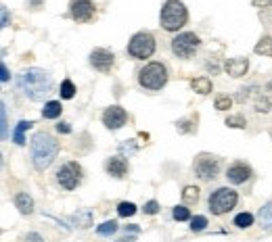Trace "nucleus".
Wrapping results in <instances>:
<instances>
[{
	"label": "nucleus",
	"mask_w": 272,
	"mask_h": 242,
	"mask_svg": "<svg viewBox=\"0 0 272 242\" xmlns=\"http://www.w3.org/2000/svg\"><path fill=\"white\" fill-rule=\"evenodd\" d=\"M235 226L237 228H249V226H254V215L251 213H239L235 217Z\"/></svg>",
	"instance_id": "obj_26"
},
{
	"label": "nucleus",
	"mask_w": 272,
	"mask_h": 242,
	"mask_svg": "<svg viewBox=\"0 0 272 242\" xmlns=\"http://www.w3.org/2000/svg\"><path fill=\"white\" fill-rule=\"evenodd\" d=\"M29 153H32V163L38 171H44L50 167V163L57 159L59 155V142L46 134V132H38L32 138V144H29Z\"/></svg>",
	"instance_id": "obj_2"
},
{
	"label": "nucleus",
	"mask_w": 272,
	"mask_h": 242,
	"mask_svg": "<svg viewBox=\"0 0 272 242\" xmlns=\"http://www.w3.org/2000/svg\"><path fill=\"white\" fill-rule=\"evenodd\" d=\"M201 44V40L193 34V32H184V34H178L172 40V53L180 59H190L195 55L197 46Z\"/></svg>",
	"instance_id": "obj_7"
},
{
	"label": "nucleus",
	"mask_w": 272,
	"mask_h": 242,
	"mask_svg": "<svg viewBox=\"0 0 272 242\" xmlns=\"http://www.w3.org/2000/svg\"><path fill=\"white\" fill-rule=\"evenodd\" d=\"M59 94H61V98H67V100L76 96V86H74L72 79H63L61 88H59Z\"/></svg>",
	"instance_id": "obj_22"
},
{
	"label": "nucleus",
	"mask_w": 272,
	"mask_h": 242,
	"mask_svg": "<svg viewBox=\"0 0 272 242\" xmlns=\"http://www.w3.org/2000/svg\"><path fill=\"white\" fill-rule=\"evenodd\" d=\"M113 53L111 50H107V48H94L92 53H90V65H92L94 69H98V71H111V67H113Z\"/></svg>",
	"instance_id": "obj_11"
},
{
	"label": "nucleus",
	"mask_w": 272,
	"mask_h": 242,
	"mask_svg": "<svg viewBox=\"0 0 272 242\" xmlns=\"http://www.w3.org/2000/svg\"><path fill=\"white\" fill-rule=\"evenodd\" d=\"M2 138H6V109L2 105Z\"/></svg>",
	"instance_id": "obj_36"
},
{
	"label": "nucleus",
	"mask_w": 272,
	"mask_h": 242,
	"mask_svg": "<svg viewBox=\"0 0 272 242\" xmlns=\"http://www.w3.org/2000/svg\"><path fill=\"white\" fill-rule=\"evenodd\" d=\"M172 215H174L176 221H186V219H190V211L186 207H176Z\"/></svg>",
	"instance_id": "obj_31"
},
{
	"label": "nucleus",
	"mask_w": 272,
	"mask_h": 242,
	"mask_svg": "<svg viewBox=\"0 0 272 242\" xmlns=\"http://www.w3.org/2000/svg\"><path fill=\"white\" fill-rule=\"evenodd\" d=\"M96 8L90 0H74L72 2V19L78 23H86V21H92L94 19Z\"/></svg>",
	"instance_id": "obj_10"
},
{
	"label": "nucleus",
	"mask_w": 272,
	"mask_h": 242,
	"mask_svg": "<svg viewBox=\"0 0 272 242\" xmlns=\"http://www.w3.org/2000/svg\"><path fill=\"white\" fill-rule=\"evenodd\" d=\"M57 132L59 134H69V132H72V127H69V123H59L57 125Z\"/></svg>",
	"instance_id": "obj_34"
},
{
	"label": "nucleus",
	"mask_w": 272,
	"mask_h": 242,
	"mask_svg": "<svg viewBox=\"0 0 272 242\" xmlns=\"http://www.w3.org/2000/svg\"><path fill=\"white\" fill-rule=\"evenodd\" d=\"M220 171V161L216 157H209V155H199L195 161V174L201 180H214Z\"/></svg>",
	"instance_id": "obj_8"
},
{
	"label": "nucleus",
	"mask_w": 272,
	"mask_h": 242,
	"mask_svg": "<svg viewBox=\"0 0 272 242\" xmlns=\"http://www.w3.org/2000/svg\"><path fill=\"white\" fill-rule=\"evenodd\" d=\"M216 109L218 111H228L230 107H233V98H228V96H220V98H216Z\"/></svg>",
	"instance_id": "obj_30"
},
{
	"label": "nucleus",
	"mask_w": 272,
	"mask_h": 242,
	"mask_svg": "<svg viewBox=\"0 0 272 242\" xmlns=\"http://www.w3.org/2000/svg\"><path fill=\"white\" fill-rule=\"evenodd\" d=\"M0 71H2V75H0V79H2V82H8V77H11V75H8V69H6V65H4V63L0 65Z\"/></svg>",
	"instance_id": "obj_35"
},
{
	"label": "nucleus",
	"mask_w": 272,
	"mask_h": 242,
	"mask_svg": "<svg viewBox=\"0 0 272 242\" xmlns=\"http://www.w3.org/2000/svg\"><path fill=\"white\" fill-rule=\"evenodd\" d=\"M159 19H161V25H164L166 32H178V29L186 23L188 13L180 0H168L164 8H161Z\"/></svg>",
	"instance_id": "obj_3"
},
{
	"label": "nucleus",
	"mask_w": 272,
	"mask_h": 242,
	"mask_svg": "<svg viewBox=\"0 0 272 242\" xmlns=\"http://www.w3.org/2000/svg\"><path fill=\"white\" fill-rule=\"evenodd\" d=\"M237 200H239V196H237L235 190H230V188H218L216 192L209 196L207 205H209V211H211L214 215H224V213H228L230 209H235Z\"/></svg>",
	"instance_id": "obj_5"
},
{
	"label": "nucleus",
	"mask_w": 272,
	"mask_h": 242,
	"mask_svg": "<svg viewBox=\"0 0 272 242\" xmlns=\"http://www.w3.org/2000/svg\"><path fill=\"white\" fill-rule=\"evenodd\" d=\"M256 55H266V57H272V38H262L260 42L256 44Z\"/></svg>",
	"instance_id": "obj_19"
},
{
	"label": "nucleus",
	"mask_w": 272,
	"mask_h": 242,
	"mask_svg": "<svg viewBox=\"0 0 272 242\" xmlns=\"http://www.w3.org/2000/svg\"><path fill=\"white\" fill-rule=\"evenodd\" d=\"M105 169H107L109 176L124 178L126 171H128V163H126V159H122V157H111V159H109L107 163H105Z\"/></svg>",
	"instance_id": "obj_14"
},
{
	"label": "nucleus",
	"mask_w": 272,
	"mask_h": 242,
	"mask_svg": "<svg viewBox=\"0 0 272 242\" xmlns=\"http://www.w3.org/2000/svg\"><path fill=\"white\" fill-rule=\"evenodd\" d=\"M80 174H82V169H80L78 163H65L61 169L57 171V182L65 190H74L80 184Z\"/></svg>",
	"instance_id": "obj_9"
},
{
	"label": "nucleus",
	"mask_w": 272,
	"mask_h": 242,
	"mask_svg": "<svg viewBox=\"0 0 272 242\" xmlns=\"http://www.w3.org/2000/svg\"><path fill=\"white\" fill-rule=\"evenodd\" d=\"M17 88L29 98V100H44L53 92V77H50L44 69H27L17 77Z\"/></svg>",
	"instance_id": "obj_1"
},
{
	"label": "nucleus",
	"mask_w": 272,
	"mask_h": 242,
	"mask_svg": "<svg viewBox=\"0 0 272 242\" xmlns=\"http://www.w3.org/2000/svg\"><path fill=\"white\" fill-rule=\"evenodd\" d=\"M117 213L122 215V217L134 215V213H136V205H134V203H119V205H117Z\"/></svg>",
	"instance_id": "obj_27"
},
{
	"label": "nucleus",
	"mask_w": 272,
	"mask_h": 242,
	"mask_svg": "<svg viewBox=\"0 0 272 242\" xmlns=\"http://www.w3.org/2000/svg\"><path fill=\"white\" fill-rule=\"evenodd\" d=\"M134 144H122V150H124V153H134Z\"/></svg>",
	"instance_id": "obj_39"
},
{
	"label": "nucleus",
	"mask_w": 272,
	"mask_h": 242,
	"mask_svg": "<svg viewBox=\"0 0 272 242\" xmlns=\"http://www.w3.org/2000/svg\"><path fill=\"white\" fill-rule=\"evenodd\" d=\"M272 4V0H254V6H262V8H264V6H270Z\"/></svg>",
	"instance_id": "obj_37"
},
{
	"label": "nucleus",
	"mask_w": 272,
	"mask_h": 242,
	"mask_svg": "<svg viewBox=\"0 0 272 242\" xmlns=\"http://www.w3.org/2000/svg\"><path fill=\"white\" fill-rule=\"evenodd\" d=\"M117 232V224L111 219V221H105V224H100L98 228H96V234L98 236H111V234H115Z\"/></svg>",
	"instance_id": "obj_23"
},
{
	"label": "nucleus",
	"mask_w": 272,
	"mask_h": 242,
	"mask_svg": "<svg viewBox=\"0 0 272 242\" xmlns=\"http://www.w3.org/2000/svg\"><path fill=\"white\" fill-rule=\"evenodd\" d=\"M168 82V69L161 63H149L138 71V84L147 90H161Z\"/></svg>",
	"instance_id": "obj_4"
},
{
	"label": "nucleus",
	"mask_w": 272,
	"mask_h": 242,
	"mask_svg": "<svg viewBox=\"0 0 272 242\" xmlns=\"http://www.w3.org/2000/svg\"><path fill=\"white\" fill-rule=\"evenodd\" d=\"M61 111H63V107H61L59 100H48V103L44 105V109H42V117L44 119H57L59 115H61Z\"/></svg>",
	"instance_id": "obj_17"
},
{
	"label": "nucleus",
	"mask_w": 272,
	"mask_h": 242,
	"mask_svg": "<svg viewBox=\"0 0 272 242\" xmlns=\"http://www.w3.org/2000/svg\"><path fill=\"white\" fill-rule=\"evenodd\" d=\"M27 240H32V242H42V238H40L38 234H27Z\"/></svg>",
	"instance_id": "obj_40"
},
{
	"label": "nucleus",
	"mask_w": 272,
	"mask_h": 242,
	"mask_svg": "<svg viewBox=\"0 0 272 242\" xmlns=\"http://www.w3.org/2000/svg\"><path fill=\"white\" fill-rule=\"evenodd\" d=\"M182 200L186 205H195L199 200V188L197 186H186L184 192H182Z\"/></svg>",
	"instance_id": "obj_21"
},
{
	"label": "nucleus",
	"mask_w": 272,
	"mask_h": 242,
	"mask_svg": "<svg viewBox=\"0 0 272 242\" xmlns=\"http://www.w3.org/2000/svg\"><path fill=\"white\" fill-rule=\"evenodd\" d=\"M157 211H159V205L155 203V200H149V203L145 205V213H147V215H155Z\"/></svg>",
	"instance_id": "obj_32"
},
{
	"label": "nucleus",
	"mask_w": 272,
	"mask_h": 242,
	"mask_svg": "<svg viewBox=\"0 0 272 242\" xmlns=\"http://www.w3.org/2000/svg\"><path fill=\"white\" fill-rule=\"evenodd\" d=\"M226 125H228V127L245 129V127H247V121H245V117H241V115H233V117L226 119Z\"/></svg>",
	"instance_id": "obj_28"
},
{
	"label": "nucleus",
	"mask_w": 272,
	"mask_h": 242,
	"mask_svg": "<svg viewBox=\"0 0 272 242\" xmlns=\"http://www.w3.org/2000/svg\"><path fill=\"white\" fill-rule=\"evenodd\" d=\"M190 86H193V90L199 94H209L211 92V79L209 77H197V79L190 82Z\"/></svg>",
	"instance_id": "obj_18"
},
{
	"label": "nucleus",
	"mask_w": 272,
	"mask_h": 242,
	"mask_svg": "<svg viewBox=\"0 0 272 242\" xmlns=\"http://www.w3.org/2000/svg\"><path fill=\"white\" fill-rule=\"evenodd\" d=\"M15 207L21 211L23 215H29L34 211V200H32V196H29L27 192H19L15 196Z\"/></svg>",
	"instance_id": "obj_16"
},
{
	"label": "nucleus",
	"mask_w": 272,
	"mask_h": 242,
	"mask_svg": "<svg viewBox=\"0 0 272 242\" xmlns=\"http://www.w3.org/2000/svg\"><path fill=\"white\" fill-rule=\"evenodd\" d=\"M251 90H254V88H243V90H241V92L237 94V100H239V103H245V100H247V96H249V92H251Z\"/></svg>",
	"instance_id": "obj_33"
},
{
	"label": "nucleus",
	"mask_w": 272,
	"mask_h": 242,
	"mask_svg": "<svg viewBox=\"0 0 272 242\" xmlns=\"http://www.w3.org/2000/svg\"><path fill=\"white\" fill-rule=\"evenodd\" d=\"M34 123H32V121H19V123H17V129H15V134H13V140H15V142L17 144H25V138H23V132H25V129L27 127H32Z\"/></svg>",
	"instance_id": "obj_20"
},
{
	"label": "nucleus",
	"mask_w": 272,
	"mask_h": 242,
	"mask_svg": "<svg viewBox=\"0 0 272 242\" xmlns=\"http://www.w3.org/2000/svg\"><path fill=\"white\" fill-rule=\"evenodd\" d=\"M270 109H272V96H258V100H256L258 113H268Z\"/></svg>",
	"instance_id": "obj_25"
},
{
	"label": "nucleus",
	"mask_w": 272,
	"mask_h": 242,
	"mask_svg": "<svg viewBox=\"0 0 272 242\" xmlns=\"http://www.w3.org/2000/svg\"><path fill=\"white\" fill-rule=\"evenodd\" d=\"M226 178H228V182H233V184H245V182L251 178V169L245 163H235V165L228 167Z\"/></svg>",
	"instance_id": "obj_13"
},
{
	"label": "nucleus",
	"mask_w": 272,
	"mask_h": 242,
	"mask_svg": "<svg viewBox=\"0 0 272 242\" xmlns=\"http://www.w3.org/2000/svg\"><path fill=\"white\" fill-rule=\"evenodd\" d=\"M40 2H42V0H32V6H34V8H38V4H40Z\"/></svg>",
	"instance_id": "obj_41"
},
{
	"label": "nucleus",
	"mask_w": 272,
	"mask_h": 242,
	"mask_svg": "<svg viewBox=\"0 0 272 242\" xmlns=\"http://www.w3.org/2000/svg\"><path fill=\"white\" fill-rule=\"evenodd\" d=\"M247 67H249L247 59H230V60H226V71H228V75H233V77L245 75Z\"/></svg>",
	"instance_id": "obj_15"
},
{
	"label": "nucleus",
	"mask_w": 272,
	"mask_h": 242,
	"mask_svg": "<svg viewBox=\"0 0 272 242\" xmlns=\"http://www.w3.org/2000/svg\"><path fill=\"white\" fill-rule=\"evenodd\" d=\"M72 221H74V224H78L80 228H88L90 224H92V215H90L88 211H82V213H76L72 217Z\"/></svg>",
	"instance_id": "obj_24"
},
{
	"label": "nucleus",
	"mask_w": 272,
	"mask_h": 242,
	"mask_svg": "<svg viewBox=\"0 0 272 242\" xmlns=\"http://www.w3.org/2000/svg\"><path fill=\"white\" fill-rule=\"evenodd\" d=\"M6 25H8V8L2 6V27H6Z\"/></svg>",
	"instance_id": "obj_38"
},
{
	"label": "nucleus",
	"mask_w": 272,
	"mask_h": 242,
	"mask_svg": "<svg viewBox=\"0 0 272 242\" xmlns=\"http://www.w3.org/2000/svg\"><path fill=\"white\" fill-rule=\"evenodd\" d=\"M126 121H128V113L122 109V107H109L105 113H103V123L109 127V129H119L122 125H126Z\"/></svg>",
	"instance_id": "obj_12"
},
{
	"label": "nucleus",
	"mask_w": 272,
	"mask_h": 242,
	"mask_svg": "<svg viewBox=\"0 0 272 242\" xmlns=\"http://www.w3.org/2000/svg\"><path fill=\"white\" fill-rule=\"evenodd\" d=\"M205 226H207V219H205L203 215H197V217L190 219V230H193V232H201V230H205Z\"/></svg>",
	"instance_id": "obj_29"
},
{
	"label": "nucleus",
	"mask_w": 272,
	"mask_h": 242,
	"mask_svg": "<svg viewBox=\"0 0 272 242\" xmlns=\"http://www.w3.org/2000/svg\"><path fill=\"white\" fill-rule=\"evenodd\" d=\"M155 53V38L147 32H138L128 44V55L132 59H149Z\"/></svg>",
	"instance_id": "obj_6"
}]
</instances>
